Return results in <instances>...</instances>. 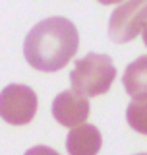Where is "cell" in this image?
<instances>
[{
    "label": "cell",
    "instance_id": "cell-11",
    "mask_svg": "<svg viewBox=\"0 0 147 155\" xmlns=\"http://www.w3.org/2000/svg\"><path fill=\"white\" fill-rule=\"evenodd\" d=\"M101 4H105V6H109V4H118V2H124V0H99Z\"/></svg>",
    "mask_w": 147,
    "mask_h": 155
},
{
    "label": "cell",
    "instance_id": "cell-12",
    "mask_svg": "<svg viewBox=\"0 0 147 155\" xmlns=\"http://www.w3.org/2000/svg\"><path fill=\"white\" fill-rule=\"evenodd\" d=\"M138 155H147V153H138Z\"/></svg>",
    "mask_w": 147,
    "mask_h": 155
},
{
    "label": "cell",
    "instance_id": "cell-1",
    "mask_svg": "<svg viewBox=\"0 0 147 155\" xmlns=\"http://www.w3.org/2000/svg\"><path fill=\"white\" fill-rule=\"evenodd\" d=\"M80 37L76 25L66 18L54 16L39 21L27 33L23 54L29 66L39 72L62 70L77 52Z\"/></svg>",
    "mask_w": 147,
    "mask_h": 155
},
{
    "label": "cell",
    "instance_id": "cell-6",
    "mask_svg": "<svg viewBox=\"0 0 147 155\" xmlns=\"http://www.w3.org/2000/svg\"><path fill=\"white\" fill-rule=\"evenodd\" d=\"M101 143V132L93 124L74 126L66 138V149L70 155H97Z\"/></svg>",
    "mask_w": 147,
    "mask_h": 155
},
{
    "label": "cell",
    "instance_id": "cell-3",
    "mask_svg": "<svg viewBox=\"0 0 147 155\" xmlns=\"http://www.w3.org/2000/svg\"><path fill=\"white\" fill-rule=\"evenodd\" d=\"M37 113V93L23 84H10L0 91V118L14 126L31 122Z\"/></svg>",
    "mask_w": 147,
    "mask_h": 155
},
{
    "label": "cell",
    "instance_id": "cell-10",
    "mask_svg": "<svg viewBox=\"0 0 147 155\" xmlns=\"http://www.w3.org/2000/svg\"><path fill=\"white\" fill-rule=\"evenodd\" d=\"M141 35H143V43H145V47H147V21L143 23V27H141Z\"/></svg>",
    "mask_w": 147,
    "mask_h": 155
},
{
    "label": "cell",
    "instance_id": "cell-9",
    "mask_svg": "<svg viewBox=\"0 0 147 155\" xmlns=\"http://www.w3.org/2000/svg\"><path fill=\"white\" fill-rule=\"evenodd\" d=\"M25 155H60V153H58L56 149L48 147V145H35V147L27 149Z\"/></svg>",
    "mask_w": 147,
    "mask_h": 155
},
{
    "label": "cell",
    "instance_id": "cell-5",
    "mask_svg": "<svg viewBox=\"0 0 147 155\" xmlns=\"http://www.w3.org/2000/svg\"><path fill=\"white\" fill-rule=\"evenodd\" d=\"M89 110L91 107L87 97H83L72 89L60 91L52 101V116L56 118L58 124L68 126V128L83 124L89 116Z\"/></svg>",
    "mask_w": 147,
    "mask_h": 155
},
{
    "label": "cell",
    "instance_id": "cell-4",
    "mask_svg": "<svg viewBox=\"0 0 147 155\" xmlns=\"http://www.w3.org/2000/svg\"><path fill=\"white\" fill-rule=\"evenodd\" d=\"M147 21V0H126L109 19V37L114 43H130Z\"/></svg>",
    "mask_w": 147,
    "mask_h": 155
},
{
    "label": "cell",
    "instance_id": "cell-7",
    "mask_svg": "<svg viewBox=\"0 0 147 155\" xmlns=\"http://www.w3.org/2000/svg\"><path fill=\"white\" fill-rule=\"evenodd\" d=\"M122 81H124V89L128 95H147V56H139L138 60L128 64Z\"/></svg>",
    "mask_w": 147,
    "mask_h": 155
},
{
    "label": "cell",
    "instance_id": "cell-2",
    "mask_svg": "<svg viewBox=\"0 0 147 155\" xmlns=\"http://www.w3.org/2000/svg\"><path fill=\"white\" fill-rule=\"evenodd\" d=\"M114 78L116 68L110 56L89 52L76 62L70 74V84L74 91H77L83 97H97L110 89Z\"/></svg>",
    "mask_w": 147,
    "mask_h": 155
},
{
    "label": "cell",
    "instance_id": "cell-8",
    "mask_svg": "<svg viewBox=\"0 0 147 155\" xmlns=\"http://www.w3.org/2000/svg\"><path fill=\"white\" fill-rule=\"evenodd\" d=\"M126 120L136 132L147 136V95L132 97L126 109Z\"/></svg>",
    "mask_w": 147,
    "mask_h": 155
}]
</instances>
